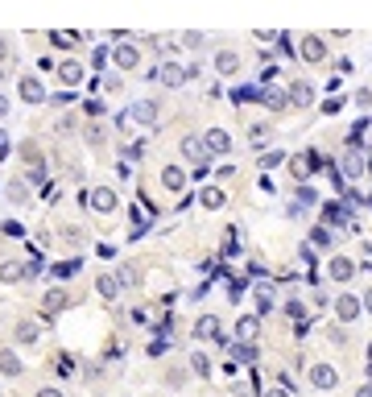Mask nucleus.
Returning a JSON list of instances; mask_svg holds the SVG:
<instances>
[{
	"instance_id": "f257e3e1",
	"label": "nucleus",
	"mask_w": 372,
	"mask_h": 397,
	"mask_svg": "<svg viewBox=\"0 0 372 397\" xmlns=\"http://www.w3.org/2000/svg\"><path fill=\"white\" fill-rule=\"evenodd\" d=\"M162 120V112H157V99H137L124 116H120V125L124 129H133V125H141V129H153Z\"/></svg>"
},
{
	"instance_id": "f03ea898",
	"label": "nucleus",
	"mask_w": 372,
	"mask_h": 397,
	"mask_svg": "<svg viewBox=\"0 0 372 397\" xmlns=\"http://www.w3.org/2000/svg\"><path fill=\"white\" fill-rule=\"evenodd\" d=\"M17 153H21V162H25V178L38 186V182H46V162H42V149L34 145V141H21L17 145Z\"/></svg>"
},
{
	"instance_id": "7ed1b4c3",
	"label": "nucleus",
	"mask_w": 372,
	"mask_h": 397,
	"mask_svg": "<svg viewBox=\"0 0 372 397\" xmlns=\"http://www.w3.org/2000/svg\"><path fill=\"white\" fill-rule=\"evenodd\" d=\"M87 203H92V211L99 216V220L116 216V207H120V199H116L112 186H92V190H87Z\"/></svg>"
},
{
	"instance_id": "20e7f679",
	"label": "nucleus",
	"mask_w": 372,
	"mask_h": 397,
	"mask_svg": "<svg viewBox=\"0 0 372 397\" xmlns=\"http://www.w3.org/2000/svg\"><path fill=\"white\" fill-rule=\"evenodd\" d=\"M112 62H116L120 75H133L141 67V46L137 42H116L112 46Z\"/></svg>"
},
{
	"instance_id": "39448f33",
	"label": "nucleus",
	"mask_w": 372,
	"mask_h": 397,
	"mask_svg": "<svg viewBox=\"0 0 372 397\" xmlns=\"http://www.w3.org/2000/svg\"><path fill=\"white\" fill-rule=\"evenodd\" d=\"M17 95L29 104V108H38V104H50V91H46V83L38 79V75H21L17 79Z\"/></svg>"
},
{
	"instance_id": "423d86ee",
	"label": "nucleus",
	"mask_w": 372,
	"mask_h": 397,
	"mask_svg": "<svg viewBox=\"0 0 372 397\" xmlns=\"http://www.w3.org/2000/svg\"><path fill=\"white\" fill-rule=\"evenodd\" d=\"M331 310H335V319L348 327V323H356V319L364 314V298H356V294H339V298L331 302Z\"/></svg>"
},
{
	"instance_id": "0eeeda50",
	"label": "nucleus",
	"mask_w": 372,
	"mask_h": 397,
	"mask_svg": "<svg viewBox=\"0 0 372 397\" xmlns=\"http://www.w3.org/2000/svg\"><path fill=\"white\" fill-rule=\"evenodd\" d=\"M194 340H203V344H224V323H220L215 314H199V319H194Z\"/></svg>"
},
{
	"instance_id": "6e6552de",
	"label": "nucleus",
	"mask_w": 372,
	"mask_h": 397,
	"mask_svg": "<svg viewBox=\"0 0 372 397\" xmlns=\"http://www.w3.org/2000/svg\"><path fill=\"white\" fill-rule=\"evenodd\" d=\"M327 277H331L335 286H348V281L356 277V261H352V257H343V253L327 257Z\"/></svg>"
},
{
	"instance_id": "1a4fd4ad",
	"label": "nucleus",
	"mask_w": 372,
	"mask_h": 397,
	"mask_svg": "<svg viewBox=\"0 0 372 397\" xmlns=\"http://www.w3.org/2000/svg\"><path fill=\"white\" fill-rule=\"evenodd\" d=\"M149 79H157L162 88L174 91V88H183L186 79H190V71H186V67H178V62H162V67H157V71H153Z\"/></svg>"
},
{
	"instance_id": "9d476101",
	"label": "nucleus",
	"mask_w": 372,
	"mask_h": 397,
	"mask_svg": "<svg viewBox=\"0 0 372 397\" xmlns=\"http://www.w3.org/2000/svg\"><path fill=\"white\" fill-rule=\"evenodd\" d=\"M178 153H183L190 166H199V162H207L211 153H207V141L199 137V132H186L183 141H178Z\"/></svg>"
},
{
	"instance_id": "9b49d317",
	"label": "nucleus",
	"mask_w": 372,
	"mask_h": 397,
	"mask_svg": "<svg viewBox=\"0 0 372 397\" xmlns=\"http://www.w3.org/2000/svg\"><path fill=\"white\" fill-rule=\"evenodd\" d=\"M310 385H315L319 393L339 389V368H335V364H310Z\"/></svg>"
},
{
	"instance_id": "f8f14e48",
	"label": "nucleus",
	"mask_w": 372,
	"mask_h": 397,
	"mask_svg": "<svg viewBox=\"0 0 372 397\" xmlns=\"http://www.w3.org/2000/svg\"><path fill=\"white\" fill-rule=\"evenodd\" d=\"M203 141H207V153H211V158H228V153H232V132L228 129H207Z\"/></svg>"
},
{
	"instance_id": "ddd939ff",
	"label": "nucleus",
	"mask_w": 372,
	"mask_h": 397,
	"mask_svg": "<svg viewBox=\"0 0 372 397\" xmlns=\"http://www.w3.org/2000/svg\"><path fill=\"white\" fill-rule=\"evenodd\" d=\"M199 207H203V211H224V207H228V190L215 186V182H207V186L199 190Z\"/></svg>"
},
{
	"instance_id": "4468645a",
	"label": "nucleus",
	"mask_w": 372,
	"mask_h": 397,
	"mask_svg": "<svg viewBox=\"0 0 372 397\" xmlns=\"http://www.w3.org/2000/svg\"><path fill=\"white\" fill-rule=\"evenodd\" d=\"M66 307H71V294H66L62 286H50L46 294H42V314H46V319H54V314H62Z\"/></svg>"
},
{
	"instance_id": "2eb2a0df",
	"label": "nucleus",
	"mask_w": 372,
	"mask_h": 397,
	"mask_svg": "<svg viewBox=\"0 0 372 397\" xmlns=\"http://www.w3.org/2000/svg\"><path fill=\"white\" fill-rule=\"evenodd\" d=\"M29 186H34V182H29L25 174H21V178H8V182H4V199H8L13 207H25V203H29V195H34Z\"/></svg>"
},
{
	"instance_id": "dca6fc26",
	"label": "nucleus",
	"mask_w": 372,
	"mask_h": 397,
	"mask_svg": "<svg viewBox=\"0 0 372 397\" xmlns=\"http://www.w3.org/2000/svg\"><path fill=\"white\" fill-rule=\"evenodd\" d=\"M211 67H215L220 79H236V75H240V54H236V50H215Z\"/></svg>"
},
{
	"instance_id": "f3484780",
	"label": "nucleus",
	"mask_w": 372,
	"mask_h": 397,
	"mask_svg": "<svg viewBox=\"0 0 372 397\" xmlns=\"http://www.w3.org/2000/svg\"><path fill=\"white\" fill-rule=\"evenodd\" d=\"M120 290H124L120 273H99V277H95V294H99L103 302H116V298H120Z\"/></svg>"
},
{
	"instance_id": "a211bd4d",
	"label": "nucleus",
	"mask_w": 372,
	"mask_h": 397,
	"mask_svg": "<svg viewBox=\"0 0 372 397\" xmlns=\"http://www.w3.org/2000/svg\"><path fill=\"white\" fill-rule=\"evenodd\" d=\"M232 331H236L240 344H257V335H261V314H240Z\"/></svg>"
},
{
	"instance_id": "6ab92c4d",
	"label": "nucleus",
	"mask_w": 372,
	"mask_h": 397,
	"mask_svg": "<svg viewBox=\"0 0 372 397\" xmlns=\"http://www.w3.org/2000/svg\"><path fill=\"white\" fill-rule=\"evenodd\" d=\"M298 54H302V62H323L327 58V42L319 34H306L302 42H298Z\"/></svg>"
},
{
	"instance_id": "aec40b11",
	"label": "nucleus",
	"mask_w": 372,
	"mask_h": 397,
	"mask_svg": "<svg viewBox=\"0 0 372 397\" xmlns=\"http://www.w3.org/2000/svg\"><path fill=\"white\" fill-rule=\"evenodd\" d=\"M87 79V71H83V62H75V58H66V62H58V83L62 88H79Z\"/></svg>"
},
{
	"instance_id": "412c9836",
	"label": "nucleus",
	"mask_w": 372,
	"mask_h": 397,
	"mask_svg": "<svg viewBox=\"0 0 372 397\" xmlns=\"http://www.w3.org/2000/svg\"><path fill=\"white\" fill-rule=\"evenodd\" d=\"M29 273H34V265H25V261H0V281L4 286H21Z\"/></svg>"
},
{
	"instance_id": "4be33fe9",
	"label": "nucleus",
	"mask_w": 372,
	"mask_h": 397,
	"mask_svg": "<svg viewBox=\"0 0 372 397\" xmlns=\"http://www.w3.org/2000/svg\"><path fill=\"white\" fill-rule=\"evenodd\" d=\"M285 91H289V108H315V88L306 79H294Z\"/></svg>"
},
{
	"instance_id": "5701e85b",
	"label": "nucleus",
	"mask_w": 372,
	"mask_h": 397,
	"mask_svg": "<svg viewBox=\"0 0 372 397\" xmlns=\"http://www.w3.org/2000/svg\"><path fill=\"white\" fill-rule=\"evenodd\" d=\"M339 170H343V178H360L364 170H369V158H364L360 149H352V145H348V153H343V162H339Z\"/></svg>"
},
{
	"instance_id": "b1692460",
	"label": "nucleus",
	"mask_w": 372,
	"mask_h": 397,
	"mask_svg": "<svg viewBox=\"0 0 372 397\" xmlns=\"http://www.w3.org/2000/svg\"><path fill=\"white\" fill-rule=\"evenodd\" d=\"M162 186H166L170 195H178V190L186 186V170L178 166V162H166V166H162Z\"/></svg>"
},
{
	"instance_id": "393cba45",
	"label": "nucleus",
	"mask_w": 372,
	"mask_h": 397,
	"mask_svg": "<svg viewBox=\"0 0 372 397\" xmlns=\"http://www.w3.org/2000/svg\"><path fill=\"white\" fill-rule=\"evenodd\" d=\"M13 340L29 348V344H38V340H42V327H38L34 319H17V327H13Z\"/></svg>"
},
{
	"instance_id": "a878e982",
	"label": "nucleus",
	"mask_w": 372,
	"mask_h": 397,
	"mask_svg": "<svg viewBox=\"0 0 372 397\" xmlns=\"http://www.w3.org/2000/svg\"><path fill=\"white\" fill-rule=\"evenodd\" d=\"M261 108H269V112H289V91L265 88L261 91Z\"/></svg>"
},
{
	"instance_id": "bb28decb",
	"label": "nucleus",
	"mask_w": 372,
	"mask_h": 397,
	"mask_svg": "<svg viewBox=\"0 0 372 397\" xmlns=\"http://www.w3.org/2000/svg\"><path fill=\"white\" fill-rule=\"evenodd\" d=\"M25 372V364H21V356L13 352V348H0V377H8V381H17Z\"/></svg>"
},
{
	"instance_id": "cd10ccee",
	"label": "nucleus",
	"mask_w": 372,
	"mask_h": 397,
	"mask_svg": "<svg viewBox=\"0 0 372 397\" xmlns=\"http://www.w3.org/2000/svg\"><path fill=\"white\" fill-rule=\"evenodd\" d=\"M331 244H335V228H331V223H319V228H310V249H319V253H331Z\"/></svg>"
},
{
	"instance_id": "c85d7f7f",
	"label": "nucleus",
	"mask_w": 372,
	"mask_h": 397,
	"mask_svg": "<svg viewBox=\"0 0 372 397\" xmlns=\"http://www.w3.org/2000/svg\"><path fill=\"white\" fill-rule=\"evenodd\" d=\"M186 364H190V372H194L199 381H207V377H211V356H207V352H199V348H194V352L186 356Z\"/></svg>"
},
{
	"instance_id": "c756f323",
	"label": "nucleus",
	"mask_w": 372,
	"mask_h": 397,
	"mask_svg": "<svg viewBox=\"0 0 372 397\" xmlns=\"http://www.w3.org/2000/svg\"><path fill=\"white\" fill-rule=\"evenodd\" d=\"M257 314H269V310H278V294H273V286H257Z\"/></svg>"
},
{
	"instance_id": "7c9ffc66",
	"label": "nucleus",
	"mask_w": 372,
	"mask_h": 397,
	"mask_svg": "<svg viewBox=\"0 0 372 397\" xmlns=\"http://www.w3.org/2000/svg\"><path fill=\"white\" fill-rule=\"evenodd\" d=\"M190 377H194V372H190V364H170V368H166V385H170V389H186V381H190Z\"/></svg>"
},
{
	"instance_id": "2f4dec72",
	"label": "nucleus",
	"mask_w": 372,
	"mask_h": 397,
	"mask_svg": "<svg viewBox=\"0 0 372 397\" xmlns=\"http://www.w3.org/2000/svg\"><path fill=\"white\" fill-rule=\"evenodd\" d=\"M343 220H348V207H343V203H323V223L339 228Z\"/></svg>"
},
{
	"instance_id": "473e14b6",
	"label": "nucleus",
	"mask_w": 372,
	"mask_h": 397,
	"mask_svg": "<svg viewBox=\"0 0 372 397\" xmlns=\"http://www.w3.org/2000/svg\"><path fill=\"white\" fill-rule=\"evenodd\" d=\"M58 240L75 249V244H83V228H79V223H62V228H58Z\"/></svg>"
},
{
	"instance_id": "72a5a7b5",
	"label": "nucleus",
	"mask_w": 372,
	"mask_h": 397,
	"mask_svg": "<svg viewBox=\"0 0 372 397\" xmlns=\"http://www.w3.org/2000/svg\"><path fill=\"white\" fill-rule=\"evenodd\" d=\"M281 310H285L294 323H302V319H306V302H302V298H285V302H281Z\"/></svg>"
},
{
	"instance_id": "f704fd0d",
	"label": "nucleus",
	"mask_w": 372,
	"mask_h": 397,
	"mask_svg": "<svg viewBox=\"0 0 372 397\" xmlns=\"http://www.w3.org/2000/svg\"><path fill=\"white\" fill-rule=\"evenodd\" d=\"M103 141H108V129H103V125H87V145H92V149H103Z\"/></svg>"
},
{
	"instance_id": "c9c22d12",
	"label": "nucleus",
	"mask_w": 372,
	"mask_h": 397,
	"mask_svg": "<svg viewBox=\"0 0 372 397\" xmlns=\"http://www.w3.org/2000/svg\"><path fill=\"white\" fill-rule=\"evenodd\" d=\"M281 162H285V153H281V149H273V153H261V170H278Z\"/></svg>"
},
{
	"instance_id": "e433bc0d",
	"label": "nucleus",
	"mask_w": 372,
	"mask_h": 397,
	"mask_svg": "<svg viewBox=\"0 0 372 397\" xmlns=\"http://www.w3.org/2000/svg\"><path fill=\"white\" fill-rule=\"evenodd\" d=\"M54 368H58V377H75V356H58Z\"/></svg>"
},
{
	"instance_id": "4c0bfd02",
	"label": "nucleus",
	"mask_w": 372,
	"mask_h": 397,
	"mask_svg": "<svg viewBox=\"0 0 372 397\" xmlns=\"http://www.w3.org/2000/svg\"><path fill=\"white\" fill-rule=\"evenodd\" d=\"M50 46H58V50H71V46H75V34H62V29H54V34H50Z\"/></svg>"
},
{
	"instance_id": "58836bf2",
	"label": "nucleus",
	"mask_w": 372,
	"mask_h": 397,
	"mask_svg": "<svg viewBox=\"0 0 372 397\" xmlns=\"http://www.w3.org/2000/svg\"><path fill=\"white\" fill-rule=\"evenodd\" d=\"M240 253V240H236V228H228L224 232V257H236Z\"/></svg>"
},
{
	"instance_id": "ea45409f",
	"label": "nucleus",
	"mask_w": 372,
	"mask_h": 397,
	"mask_svg": "<svg viewBox=\"0 0 372 397\" xmlns=\"http://www.w3.org/2000/svg\"><path fill=\"white\" fill-rule=\"evenodd\" d=\"M108 58H112V54H108L103 46H95V54H92V67H95V71H103V67H108Z\"/></svg>"
},
{
	"instance_id": "a19ab883",
	"label": "nucleus",
	"mask_w": 372,
	"mask_h": 397,
	"mask_svg": "<svg viewBox=\"0 0 372 397\" xmlns=\"http://www.w3.org/2000/svg\"><path fill=\"white\" fill-rule=\"evenodd\" d=\"M116 273H120V281H124V286H137V269H133V265H120Z\"/></svg>"
},
{
	"instance_id": "79ce46f5",
	"label": "nucleus",
	"mask_w": 372,
	"mask_h": 397,
	"mask_svg": "<svg viewBox=\"0 0 372 397\" xmlns=\"http://www.w3.org/2000/svg\"><path fill=\"white\" fill-rule=\"evenodd\" d=\"M269 141V125H252V145H265Z\"/></svg>"
},
{
	"instance_id": "37998d69",
	"label": "nucleus",
	"mask_w": 372,
	"mask_h": 397,
	"mask_svg": "<svg viewBox=\"0 0 372 397\" xmlns=\"http://www.w3.org/2000/svg\"><path fill=\"white\" fill-rule=\"evenodd\" d=\"M79 269V261H62V265H54V277H71Z\"/></svg>"
},
{
	"instance_id": "c03bdc74",
	"label": "nucleus",
	"mask_w": 372,
	"mask_h": 397,
	"mask_svg": "<svg viewBox=\"0 0 372 397\" xmlns=\"http://www.w3.org/2000/svg\"><path fill=\"white\" fill-rule=\"evenodd\" d=\"M83 112H87V116H103V99H92V104H83Z\"/></svg>"
},
{
	"instance_id": "a18cd8bd",
	"label": "nucleus",
	"mask_w": 372,
	"mask_h": 397,
	"mask_svg": "<svg viewBox=\"0 0 372 397\" xmlns=\"http://www.w3.org/2000/svg\"><path fill=\"white\" fill-rule=\"evenodd\" d=\"M190 178H194V182H207V178H211V170H207V162H199V166L190 170Z\"/></svg>"
},
{
	"instance_id": "49530a36",
	"label": "nucleus",
	"mask_w": 372,
	"mask_h": 397,
	"mask_svg": "<svg viewBox=\"0 0 372 397\" xmlns=\"http://www.w3.org/2000/svg\"><path fill=\"white\" fill-rule=\"evenodd\" d=\"M294 203H298V207H306V203H315V190H310V186H302V190H298V199H294Z\"/></svg>"
},
{
	"instance_id": "de8ad7c7",
	"label": "nucleus",
	"mask_w": 372,
	"mask_h": 397,
	"mask_svg": "<svg viewBox=\"0 0 372 397\" xmlns=\"http://www.w3.org/2000/svg\"><path fill=\"white\" fill-rule=\"evenodd\" d=\"M327 340H331V344H348V335H343V327H327Z\"/></svg>"
},
{
	"instance_id": "09e8293b",
	"label": "nucleus",
	"mask_w": 372,
	"mask_h": 397,
	"mask_svg": "<svg viewBox=\"0 0 372 397\" xmlns=\"http://www.w3.org/2000/svg\"><path fill=\"white\" fill-rule=\"evenodd\" d=\"M323 112H327V116H339V112H343V99H327Z\"/></svg>"
},
{
	"instance_id": "8fccbe9b",
	"label": "nucleus",
	"mask_w": 372,
	"mask_h": 397,
	"mask_svg": "<svg viewBox=\"0 0 372 397\" xmlns=\"http://www.w3.org/2000/svg\"><path fill=\"white\" fill-rule=\"evenodd\" d=\"M356 104H360V108H372V91L360 88V91H356Z\"/></svg>"
},
{
	"instance_id": "3c124183",
	"label": "nucleus",
	"mask_w": 372,
	"mask_h": 397,
	"mask_svg": "<svg viewBox=\"0 0 372 397\" xmlns=\"http://www.w3.org/2000/svg\"><path fill=\"white\" fill-rule=\"evenodd\" d=\"M183 46H190V50H199V46H203V34H183Z\"/></svg>"
},
{
	"instance_id": "603ef678",
	"label": "nucleus",
	"mask_w": 372,
	"mask_h": 397,
	"mask_svg": "<svg viewBox=\"0 0 372 397\" xmlns=\"http://www.w3.org/2000/svg\"><path fill=\"white\" fill-rule=\"evenodd\" d=\"M8 54H13V46H8V38H4V34H0V67H4V62H8Z\"/></svg>"
},
{
	"instance_id": "864d4df0",
	"label": "nucleus",
	"mask_w": 372,
	"mask_h": 397,
	"mask_svg": "<svg viewBox=\"0 0 372 397\" xmlns=\"http://www.w3.org/2000/svg\"><path fill=\"white\" fill-rule=\"evenodd\" d=\"M265 397H294L285 385H273V389H265Z\"/></svg>"
},
{
	"instance_id": "5fc2aeb1",
	"label": "nucleus",
	"mask_w": 372,
	"mask_h": 397,
	"mask_svg": "<svg viewBox=\"0 0 372 397\" xmlns=\"http://www.w3.org/2000/svg\"><path fill=\"white\" fill-rule=\"evenodd\" d=\"M34 397H66V393H62V389H54V385H46V389H38Z\"/></svg>"
},
{
	"instance_id": "6e6d98bb",
	"label": "nucleus",
	"mask_w": 372,
	"mask_h": 397,
	"mask_svg": "<svg viewBox=\"0 0 372 397\" xmlns=\"http://www.w3.org/2000/svg\"><path fill=\"white\" fill-rule=\"evenodd\" d=\"M364 310H369V314H372V286H369V290H364Z\"/></svg>"
},
{
	"instance_id": "4d7b16f0",
	"label": "nucleus",
	"mask_w": 372,
	"mask_h": 397,
	"mask_svg": "<svg viewBox=\"0 0 372 397\" xmlns=\"http://www.w3.org/2000/svg\"><path fill=\"white\" fill-rule=\"evenodd\" d=\"M4 153H8V137L0 132V158H4Z\"/></svg>"
},
{
	"instance_id": "13d9d810",
	"label": "nucleus",
	"mask_w": 372,
	"mask_h": 397,
	"mask_svg": "<svg viewBox=\"0 0 372 397\" xmlns=\"http://www.w3.org/2000/svg\"><path fill=\"white\" fill-rule=\"evenodd\" d=\"M4 112H8V99H4V91H0V120H4Z\"/></svg>"
},
{
	"instance_id": "bf43d9fd",
	"label": "nucleus",
	"mask_w": 372,
	"mask_h": 397,
	"mask_svg": "<svg viewBox=\"0 0 372 397\" xmlns=\"http://www.w3.org/2000/svg\"><path fill=\"white\" fill-rule=\"evenodd\" d=\"M356 397H372V385H360V389H356Z\"/></svg>"
},
{
	"instance_id": "052dcab7",
	"label": "nucleus",
	"mask_w": 372,
	"mask_h": 397,
	"mask_svg": "<svg viewBox=\"0 0 372 397\" xmlns=\"http://www.w3.org/2000/svg\"><path fill=\"white\" fill-rule=\"evenodd\" d=\"M369 178H372V158H369Z\"/></svg>"
},
{
	"instance_id": "680f3d73",
	"label": "nucleus",
	"mask_w": 372,
	"mask_h": 397,
	"mask_svg": "<svg viewBox=\"0 0 372 397\" xmlns=\"http://www.w3.org/2000/svg\"><path fill=\"white\" fill-rule=\"evenodd\" d=\"M369 356H372V348H369Z\"/></svg>"
}]
</instances>
